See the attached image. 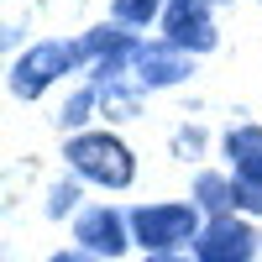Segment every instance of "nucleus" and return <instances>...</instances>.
Instances as JSON below:
<instances>
[{
    "label": "nucleus",
    "mask_w": 262,
    "mask_h": 262,
    "mask_svg": "<svg viewBox=\"0 0 262 262\" xmlns=\"http://www.w3.org/2000/svg\"><path fill=\"white\" fill-rule=\"evenodd\" d=\"M63 158H69L74 179H90L100 189H126L137 179V158L116 131H79V137H69Z\"/></svg>",
    "instance_id": "obj_1"
},
{
    "label": "nucleus",
    "mask_w": 262,
    "mask_h": 262,
    "mask_svg": "<svg viewBox=\"0 0 262 262\" xmlns=\"http://www.w3.org/2000/svg\"><path fill=\"white\" fill-rule=\"evenodd\" d=\"M200 205H184V200H168V205H137L131 210V242H137L147 257L152 252H184L200 242Z\"/></svg>",
    "instance_id": "obj_2"
},
{
    "label": "nucleus",
    "mask_w": 262,
    "mask_h": 262,
    "mask_svg": "<svg viewBox=\"0 0 262 262\" xmlns=\"http://www.w3.org/2000/svg\"><path fill=\"white\" fill-rule=\"evenodd\" d=\"M79 63H84L79 42H37V48H27L11 63V95L16 100H37L42 90H53L63 74H74Z\"/></svg>",
    "instance_id": "obj_3"
},
{
    "label": "nucleus",
    "mask_w": 262,
    "mask_h": 262,
    "mask_svg": "<svg viewBox=\"0 0 262 262\" xmlns=\"http://www.w3.org/2000/svg\"><path fill=\"white\" fill-rule=\"evenodd\" d=\"M137 48H142V42L131 37L121 21H111V27H95V32H84V37H79V58L90 63V74H95L100 90H105V84H121V74L131 69Z\"/></svg>",
    "instance_id": "obj_4"
},
{
    "label": "nucleus",
    "mask_w": 262,
    "mask_h": 262,
    "mask_svg": "<svg viewBox=\"0 0 262 262\" xmlns=\"http://www.w3.org/2000/svg\"><path fill=\"white\" fill-rule=\"evenodd\" d=\"M74 242H79V252H90L100 262H116L126 247H137L131 242V215H121L116 205H90L74 221Z\"/></svg>",
    "instance_id": "obj_5"
},
{
    "label": "nucleus",
    "mask_w": 262,
    "mask_h": 262,
    "mask_svg": "<svg viewBox=\"0 0 262 262\" xmlns=\"http://www.w3.org/2000/svg\"><path fill=\"white\" fill-rule=\"evenodd\" d=\"M226 158H231L236 189H242V210L247 215H262V126L226 131Z\"/></svg>",
    "instance_id": "obj_6"
},
{
    "label": "nucleus",
    "mask_w": 262,
    "mask_h": 262,
    "mask_svg": "<svg viewBox=\"0 0 262 262\" xmlns=\"http://www.w3.org/2000/svg\"><path fill=\"white\" fill-rule=\"evenodd\" d=\"M252 257H262V236L236 215L210 221L194 242V262H252Z\"/></svg>",
    "instance_id": "obj_7"
},
{
    "label": "nucleus",
    "mask_w": 262,
    "mask_h": 262,
    "mask_svg": "<svg viewBox=\"0 0 262 262\" xmlns=\"http://www.w3.org/2000/svg\"><path fill=\"white\" fill-rule=\"evenodd\" d=\"M163 37L173 42V48H184L189 58L194 53H210L215 42H221V32H215V21H210V0H168Z\"/></svg>",
    "instance_id": "obj_8"
},
{
    "label": "nucleus",
    "mask_w": 262,
    "mask_h": 262,
    "mask_svg": "<svg viewBox=\"0 0 262 262\" xmlns=\"http://www.w3.org/2000/svg\"><path fill=\"white\" fill-rule=\"evenodd\" d=\"M189 74H194V58L184 48H173L168 37L142 42L137 58H131V79H137V90H168V84H184Z\"/></svg>",
    "instance_id": "obj_9"
},
{
    "label": "nucleus",
    "mask_w": 262,
    "mask_h": 262,
    "mask_svg": "<svg viewBox=\"0 0 262 262\" xmlns=\"http://www.w3.org/2000/svg\"><path fill=\"white\" fill-rule=\"evenodd\" d=\"M194 205L210 210L215 221H221V215L242 210V189H236L231 173H200V179H194Z\"/></svg>",
    "instance_id": "obj_10"
},
{
    "label": "nucleus",
    "mask_w": 262,
    "mask_h": 262,
    "mask_svg": "<svg viewBox=\"0 0 262 262\" xmlns=\"http://www.w3.org/2000/svg\"><path fill=\"white\" fill-rule=\"evenodd\" d=\"M95 105H100V84H84V90H74L69 100H63V111H58V126L79 137V126L95 116Z\"/></svg>",
    "instance_id": "obj_11"
},
{
    "label": "nucleus",
    "mask_w": 262,
    "mask_h": 262,
    "mask_svg": "<svg viewBox=\"0 0 262 262\" xmlns=\"http://www.w3.org/2000/svg\"><path fill=\"white\" fill-rule=\"evenodd\" d=\"M168 0H116L111 16L121 21V27H152V21H163Z\"/></svg>",
    "instance_id": "obj_12"
},
{
    "label": "nucleus",
    "mask_w": 262,
    "mask_h": 262,
    "mask_svg": "<svg viewBox=\"0 0 262 262\" xmlns=\"http://www.w3.org/2000/svg\"><path fill=\"white\" fill-rule=\"evenodd\" d=\"M100 105L111 111L116 121H126V116H137V90H121V84H105L100 90Z\"/></svg>",
    "instance_id": "obj_13"
},
{
    "label": "nucleus",
    "mask_w": 262,
    "mask_h": 262,
    "mask_svg": "<svg viewBox=\"0 0 262 262\" xmlns=\"http://www.w3.org/2000/svg\"><path fill=\"white\" fill-rule=\"evenodd\" d=\"M79 205V184H53V194H48V215L58 221V215H69Z\"/></svg>",
    "instance_id": "obj_14"
},
{
    "label": "nucleus",
    "mask_w": 262,
    "mask_h": 262,
    "mask_svg": "<svg viewBox=\"0 0 262 262\" xmlns=\"http://www.w3.org/2000/svg\"><path fill=\"white\" fill-rule=\"evenodd\" d=\"M48 262H100V257H90V252H79V247H74V252H53Z\"/></svg>",
    "instance_id": "obj_15"
},
{
    "label": "nucleus",
    "mask_w": 262,
    "mask_h": 262,
    "mask_svg": "<svg viewBox=\"0 0 262 262\" xmlns=\"http://www.w3.org/2000/svg\"><path fill=\"white\" fill-rule=\"evenodd\" d=\"M142 262H189L184 252H152V257H142Z\"/></svg>",
    "instance_id": "obj_16"
},
{
    "label": "nucleus",
    "mask_w": 262,
    "mask_h": 262,
    "mask_svg": "<svg viewBox=\"0 0 262 262\" xmlns=\"http://www.w3.org/2000/svg\"><path fill=\"white\" fill-rule=\"evenodd\" d=\"M210 6H215V0H210Z\"/></svg>",
    "instance_id": "obj_17"
}]
</instances>
